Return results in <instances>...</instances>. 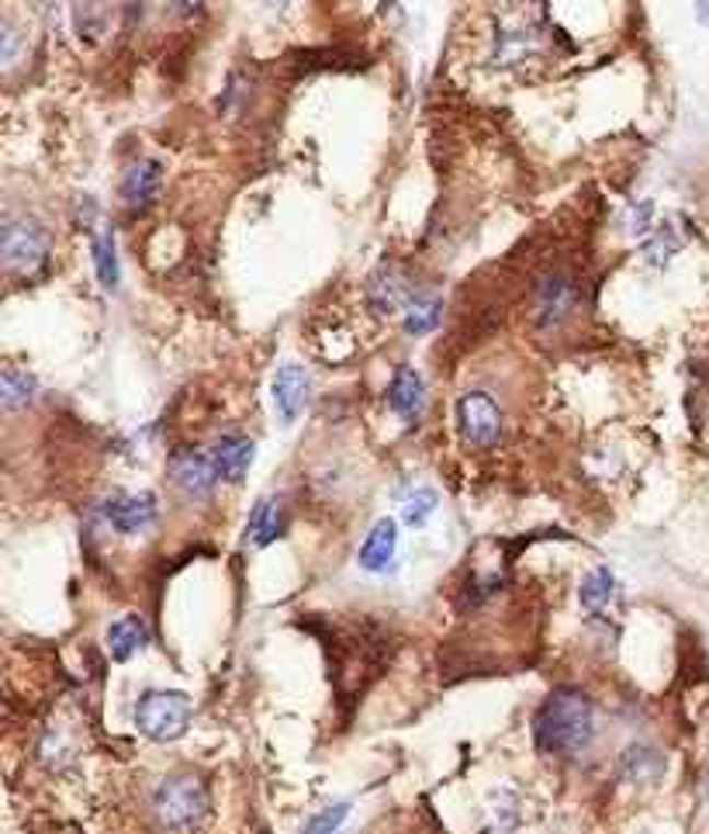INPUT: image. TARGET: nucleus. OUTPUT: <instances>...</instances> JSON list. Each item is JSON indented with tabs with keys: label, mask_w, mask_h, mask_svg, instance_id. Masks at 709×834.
I'll return each instance as SVG.
<instances>
[{
	"label": "nucleus",
	"mask_w": 709,
	"mask_h": 834,
	"mask_svg": "<svg viewBox=\"0 0 709 834\" xmlns=\"http://www.w3.org/2000/svg\"><path fill=\"white\" fill-rule=\"evenodd\" d=\"M595 738V707L582 689H553L537 717L534 741L547 755H579Z\"/></svg>",
	"instance_id": "nucleus-1"
},
{
	"label": "nucleus",
	"mask_w": 709,
	"mask_h": 834,
	"mask_svg": "<svg viewBox=\"0 0 709 834\" xmlns=\"http://www.w3.org/2000/svg\"><path fill=\"white\" fill-rule=\"evenodd\" d=\"M208 807H211L208 786L194 773L167 776L157 786V793H152V810H157L160 824L170 831H187L194 824H202L208 818Z\"/></svg>",
	"instance_id": "nucleus-2"
},
{
	"label": "nucleus",
	"mask_w": 709,
	"mask_h": 834,
	"mask_svg": "<svg viewBox=\"0 0 709 834\" xmlns=\"http://www.w3.org/2000/svg\"><path fill=\"white\" fill-rule=\"evenodd\" d=\"M191 696L176 689H149L136 704V728L149 741H176L191 728Z\"/></svg>",
	"instance_id": "nucleus-3"
},
{
	"label": "nucleus",
	"mask_w": 709,
	"mask_h": 834,
	"mask_svg": "<svg viewBox=\"0 0 709 834\" xmlns=\"http://www.w3.org/2000/svg\"><path fill=\"white\" fill-rule=\"evenodd\" d=\"M0 256H4L8 274L28 277L35 274L49 256V232L42 229L35 218H4L0 229Z\"/></svg>",
	"instance_id": "nucleus-4"
},
{
	"label": "nucleus",
	"mask_w": 709,
	"mask_h": 834,
	"mask_svg": "<svg viewBox=\"0 0 709 834\" xmlns=\"http://www.w3.org/2000/svg\"><path fill=\"white\" fill-rule=\"evenodd\" d=\"M457 426L464 444L471 447H492L502 433V412L495 405L492 395L484 391H468L457 399Z\"/></svg>",
	"instance_id": "nucleus-5"
},
{
	"label": "nucleus",
	"mask_w": 709,
	"mask_h": 834,
	"mask_svg": "<svg viewBox=\"0 0 709 834\" xmlns=\"http://www.w3.org/2000/svg\"><path fill=\"white\" fill-rule=\"evenodd\" d=\"M167 471L173 485L187 499H208L218 481L211 450H202V447H176L167 460Z\"/></svg>",
	"instance_id": "nucleus-6"
},
{
	"label": "nucleus",
	"mask_w": 709,
	"mask_h": 834,
	"mask_svg": "<svg viewBox=\"0 0 709 834\" xmlns=\"http://www.w3.org/2000/svg\"><path fill=\"white\" fill-rule=\"evenodd\" d=\"M104 519L111 523V530H118L125 537H136L149 530L152 519H157V495L152 492H118L104 502Z\"/></svg>",
	"instance_id": "nucleus-7"
},
{
	"label": "nucleus",
	"mask_w": 709,
	"mask_h": 834,
	"mask_svg": "<svg viewBox=\"0 0 709 834\" xmlns=\"http://www.w3.org/2000/svg\"><path fill=\"white\" fill-rule=\"evenodd\" d=\"M574 301H579V292H574V284L568 277L553 274V277L540 281L534 292V322L540 329L564 325L568 316L574 312Z\"/></svg>",
	"instance_id": "nucleus-8"
},
{
	"label": "nucleus",
	"mask_w": 709,
	"mask_h": 834,
	"mask_svg": "<svg viewBox=\"0 0 709 834\" xmlns=\"http://www.w3.org/2000/svg\"><path fill=\"white\" fill-rule=\"evenodd\" d=\"M367 305L378 316H394V312H402V309H409L412 305V298H415V292H412V281L405 277V271H398V267H381V271H374L370 277H367Z\"/></svg>",
	"instance_id": "nucleus-9"
},
{
	"label": "nucleus",
	"mask_w": 709,
	"mask_h": 834,
	"mask_svg": "<svg viewBox=\"0 0 709 834\" xmlns=\"http://www.w3.org/2000/svg\"><path fill=\"white\" fill-rule=\"evenodd\" d=\"M271 399H274L277 420H281L284 426L298 423V415H301L305 405H308V375H305V367L284 364V367L277 370V375H274Z\"/></svg>",
	"instance_id": "nucleus-10"
},
{
	"label": "nucleus",
	"mask_w": 709,
	"mask_h": 834,
	"mask_svg": "<svg viewBox=\"0 0 709 834\" xmlns=\"http://www.w3.org/2000/svg\"><path fill=\"white\" fill-rule=\"evenodd\" d=\"M388 405L394 415H402V420H419L423 415V405H426V385H423V375H419L415 367L402 364L394 370V378L388 385Z\"/></svg>",
	"instance_id": "nucleus-11"
},
{
	"label": "nucleus",
	"mask_w": 709,
	"mask_h": 834,
	"mask_svg": "<svg viewBox=\"0 0 709 834\" xmlns=\"http://www.w3.org/2000/svg\"><path fill=\"white\" fill-rule=\"evenodd\" d=\"M394 555H398V523L394 519H378L374 523V530L367 534L357 561H361L364 572L385 575L388 568L394 564Z\"/></svg>",
	"instance_id": "nucleus-12"
},
{
	"label": "nucleus",
	"mask_w": 709,
	"mask_h": 834,
	"mask_svg": "<svg viewBox=\"0 0 709 834\" xmlns=\"http://www.w3.org/2000/svg\"><path fill=\"white\" fill-rule=\"evenodd\" d=\"M253 457H256V447H253V441H247V436H221V441L211 447L218 481H232V485H239V481L247 478Z\"/></svg>",
	"instance_id": "nucleus-13"
},
{
	"label": "nucleus",
	"mask_w": 709,
	"mask_h": 834,
	"mask_svg": "<svg viewBox=\"0 0 709 834\" xmlns=\"http://www.w3.org/2000/svg\"><path fill=\"white\" fill-rule=\"evenodd\" d=\"M160 178H163V167L157 160H136L125 173H122V184H118V194L125 208H146L152 202V194H157L160 187Z\"/></svg>",
	"instance_id": "nucleus-14"
},
{
	"label": "nucleus",
	"mask_w": 709,
	"mask_h": 834,
	"mask_svg": "<svg viewBox=\"0 0 709 834\" xmlns=\"http://www.w3.org/2000/svg\"><path fill=\"white\" fill-rule=\"evenodd\" d=\"M146 644H149V627L142 617H136V613L115 620L107 630V654L115 658V662H128V658L139 654Z\"/></svg>",
	"instance_id": "nucleus-15"
},
{
	"label": "nucleus",
	"mask_w": 709,
	"mask_h": 834,
	"mask_svg": "<svg viewBox=\"0 0 709 834\" xmlns=\"http://www.w3.org/2000/svg\"><path fill=\"white\" fill-rule=\"evenodd\" d=\"M664 773V755L657 749H648V744H630L619 758V776L633 786H651L654 779H661Z\"/></svg>",
	"instance_id": "nucleus-16"
},
{
	"label": "nucleus",
	"mask_w": 709,
	"mask_h": 834,
	"mask_svg": "<svg viewBox=\"0 0 709 834\" xmlns=\"http://www.w3.org/2000/svg\"><path fill=\"white\" fill-rule=\"evenodd\" d=\"M91 253H94V271H98L101 288L104 292H118L122 271H118V253H115V232L98 229L91 236Z\"/></svg>",
	"instance_id": "nucleus-17"
},
{
	"label": "nucleus",
	"mask_w": 709,
	"mask_h": 834,
	"mask_svg": "<svg viewBox=\"0 0 709 834\" xmlns=\"http://www.w3.org/2000/svg\"><path fill=\"white\" fill-rule=\"evenodd\" d=\"M281 537V502L277 499H260L250 519H247V540L253 547H267Z\"/></svg>",
	"instance_id": "nucleus-18"
},
{
	"label": "nucleus",
	"mask_w": 709,
	"mask_h": 834,
	"mask_svg": "<svg viewBox=\"0 0 709 834\" xmlns=\"http://www.w3.org/2000/svg\"><path fill=\"white\" fill-rule=\"evenodd\" d=\"M439 319H443V301L436 295H415L412 305L405 309L402 325H405L409 336H426L439 325Z\"/></svg>",
	"instance_id": "nucleus-19"
},
{
	"label": "nucleus",
	"mask_w": 709,
	"mask_h": 834,
	"mask_svg": "<svg viewBox=\"0 0 709 834\" xmlns=\"http://www.w3.org/2000/svg\"><path fill=\"white\" fill-rule=\"evenodd\" d=\"M616 599V579L609 568H592V572L585 575L582 589H579V603L588 609V613H603L609 603Z\"/></svg>",
	"instance_id": "nucleus-20"
},
{
	"label": "nucleus",
	"mask_w": 709,
	"mask_h": 834,
	"mask_svg": "<svg viewBox=\"0 0 709 834\" xmlns=\"http://www.w3.org/2000/svg\"><path fill=\"white\" fill-rule=\"evenodd\" d=\"M38 391V381L28 375V370H18V367H4L0 375V395H4V405L18 409V405H28Z\"/></svg>",
	"instance_id": "nucleus-21"
},
{
	"label": "nucleus",
	"mask_w": 709,
	"mask_h": 834,
	"mask_svg": "<svg viewBox=\"0 0 709 834\" xmlns=\"http://www.w3.org/2000/svg\"><path fill=\"white\" fill-rule=\"evenodd\" d=\"M436 510H439V495L430 485H415L412 492L402 495V519H405V526H426Z\"/></svg>",
	"instance_id": "nucleus-22"
},
{
	"label": "nucleus",
	"mask_w": 709,
	"mask_h": 834,
	"mask_svg": "<svg viewBox=\"0 0 709 834\" xmlns=\"http://www.w3.org/2000/svg\"><path fill=\"white\" fill-rule=\"evenodd\" d=\"M678 250H682V236L672 226H657L654 236L644 243V256L654 263V267H664Z\"/></svg>",
	"instance_id": "nucleus-23"
},
{
	"label": "nucleus",
	"mask_w": 709,
	"mask_h": 834,
	"mask_svg": "<svg viewBox=\"0 0 709 834\" xmlns=\"http://www.w3.org/2000/svg\"><path fill=\"white\" fill-rule=\"evenodd\" d=\"M346 818H350V803H332V807H325V810H319V814L308 818L301 834H336Z\"/></svg>",
	"instance_id": "nucleus-24"
},
{
	"label": "nucleus",
	"mask_w": 709,
	"mask_h": 834,
	"mask_svg": "<svg viewBox=\"0 0 709 834\" xmlns=\"http://www.w3.org/2000/svg\"><path fill=\"white\" fill-rule=\"evenodd\" d=\"M651 218H654V205L651 202H640L630 208V232L633 236H648L651 232Z\"/></svg>",
	"instance_id": "nucleus-25"
},
{
	"label": "nucleus",
	"mask_w": 709,
	"mask_h": 834,
	"mask_svg": "<svg viewBox=\"0 0 709 834\" xmlns=\"http://www.w3.org/2000/svg\"><path fill=\"white\" fill-rule=\"evenodd\" d=\"M696 18H699L702 25L709 28V4H696Z\"/></svg>",
	"instance_id": "nucleus-26"
},
{
	"label": "nucleus",
	"mask_w": 709,
	"mask_h": 834,
	"mask_svg": "<svg viewBox=\"0 0 709 834\" xmlns=\"http://www.w3.org/2000/svg\"><path fill=\"white\" fill-rule=\"evenodd\" d=\"M702 793H706V800H709V773H706V779H702Z\"/></svg>",
	"instance_id": "nucleus-27"
},
{
	"label": "nucleus",
	"mask_w": 709,
	"mask_h": 834,
	"mask_svg": "<svg viewBox=\"0 0 709 834\" xmlns=\"http://www.w3.org/2000/svg\"><path fill=\"white\" fill-rule=\"evenodd\" d=\"M644 834H651V831H644Z\"/></svg>",
	"instance_id": "nucleus-28"
}]
</instances>
